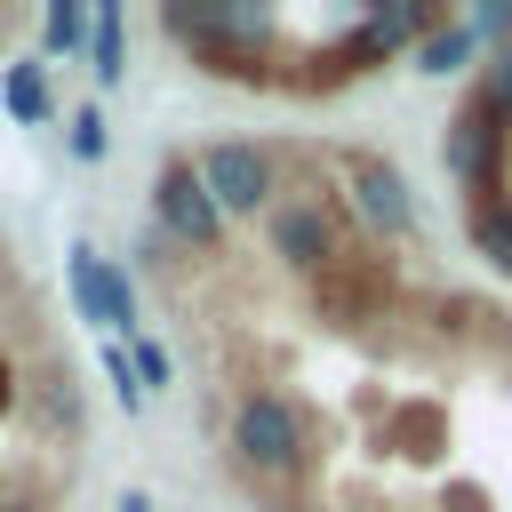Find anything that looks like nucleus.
Masks as SVG:
<instances>
[{"mask_svg": "<svg viewBox=\"0 0 512 512\" xmlns=\"http://www.w3.org/2000/svg\"><path fill=\"white\" fill-rule=\"evenodd\" d=\"M224 448H232V464H240L248 480H296V472H304V416H296L280 392H240Z\"/></svg>", "mask_w": 512, "mask_h": 512, "instance_id": "nucleus-1", "label": "nucleus"}, {"mask_svg": "<svg viewBox=\"0 0 512 512\" xmlns=\"http://www.w3.org/2000/svg\"><path fill=\"white\" fill-rule=\"evenodd\" d=\"M192 160H200V184L216 192L224 216H272V208H280V152H272V144L216 136V144H200Z\"/></svg>", "mask_w": 512, "mask_h": 512, "instance_id": "nucleus-2", "label": "nucleus"}, {"mask_svg": "<svg viewBox=\"0 0 512 512\" xmlns=\"http://www.w3.org/2000/svg\"><path fill=\"white\" fill-rule=\"evenodd\" d=\"M152 224H160L176 248H192V256H208V248L224 240V208H216V192L200 184V160H192V152H176V160L152 168Z\"/></svg>", "mask_w": 512, "mask_h": 512, "instance_id": "nucleus-3", "label": "nucleus"}, {"mask_svg": "<svg viewBox=\"0 0 512 512\" xmlns=\"http://www.w3.org/2000/svg\"><path fill=\"white\" fill-rule=\"evenodd\" d=\"M264 240H272V256H280V264H296L304 280H328V272L344 264L336 208H328V200H312V192H288V200L264 216Z\"/></svg>", "mask_w": 512, "mask_h": 512, "instance_id": "nucleus-4", "label": "nucleus"}, {"mask_svg": "<svg viewBox=\"0 0 512 512\" xmlns=\"http://www.w3.org/2000/svg\"><path fill=\"white\" fill-rule=\"evenodd\" d=\"M64 280H72V304H80L88 320H104L120 344L144 336V320H136V288H128V272H120L112 256H96L88 240H72V248H64Z\"/></svg>", "mask_w": 512, "mask_h": 512, "instance_id": "nucleus-5", "label": "nucleus"}, {"mask_svg": "<svg viewBox=\"0 0 512 512\" xmlns=\"http://www.w3.org/2000/svg\"><path fill=\"white\" fill-rule=\"evenodd\" d=\"M344 184H352V208L368 216V232H384V240H408L416 232V200H408V176L384 160V152H344Z\"/></svg>", "mask_w": 512, "mask_h": 512, "instance_id": "nucleus-6", "label": "nucleus"}, {"mask_svg": "<svg viewBox=\"0 0 512 512\" xmlns=\"http://www.w3.org/2000/svg\"><path fill=\"white\" fill-rule=\"evenodd\" d=\"M24 424L32 432H56V440H72L80 432V384H72V368H40V384L24 392Z\"/></svg>", "mask_w": 512, "mask_h": 512, "instance_id": "nucleus-7", "label": "nucleus"}, {"mask_svg": "<svg viewBox=\"0 0 512 512\" xmlns=\"http://www.w3.org/2000/svg\"><path fill=\"white\" fill-rule=\"evenodd\" d=\"M488 152H496V120L480 112V96L456 112V128H448V176L464 184V200L480 192V168H488Z\"/></svg>", "mask_w": 512, "mask_h": 512, "instance_id": "nucleus-8", "label": "nucleus"}, {"mask_svg": "<svg viewBox=\"0 0 512 512\" xmlns=\"http://www.w3.org/2000/svg\"><path fill=\"white\" fill-rule=\"evenodd\" d=\"M464 232H472V248L496 264V272H512V208H504V192H472L464 200Z\"/></svg>", "mask_w": 512, "mask_h": 512, "instance_id": "nucleus-9", "label": "nucleus"}, {"mask_svg": "<svg viewBox=\"0 0 512 512\" xmlns=\"http://www.w3.org/2000/svg\"><path fill=\"white\" fill-rule=\"evenodd\" d=\"M0 104H8V120H24V128H40V120L56 112L40 56H24V64H8V72H0Z\"/></svg>", "mask_w": 512, "mask_h": 512, "instance_id": "nucleus-10", "label": "nucleus"}, {"mask_svg": "<svg viewBox=\"0 0 512 512\" xmlns=\"http://www.w3.org/2000/svg\"><path fill=\"white\" fill-rule=\"evenodd\" d=\"M88 72H96V88H112L120 72H128V24H120V8L104 0L96 8V24H88Z\"/></svg>", "mask_w": 512, "mask_h": 512, "instance_id": "nucleus-11", "label": "nucleus"}, {"mask_svg": "<svg viewBox=\"0 0 512 512\" xmlns=\"http://www.w3.org/2000/svg\"><path fill=\"white\" fill-rule=\"evenodd\" d=\"M464 56H480V32H472V16H456V24H440L424 48H416V72H456Z\"/></svg>", "mask_w": 512, "mask_h": 512, "instance_id": "nucleus-12", "label": "nucleus"}, {"mask_svg": "<svg viewBox=\"0 0 512 512\" xmlns=\"http://www.w3.org/2000/svg\"><path fill=\"white\" fill-rule=\"evenodd\" d=\"M104 384H112V408H120V416H144V400H152V392L136 384V360H128V344H120V336L104 344Z\"/></svg>", "mask_w": 512, "mask_h": 512, "instance_id": "nucleus-13", "label": "nucleus"}, {"mask_svg": "<svg viewBox=\"0 0 512 512\" xmlns=\"http://www.w3.org/2000/svg\"><path fill=\"white\" fill-rule=\"evenodd\" d=\"M472 96H480V112H488V120H512V40L480 64V88H472Z\"/></svg>", "mask_w": 512, "mask_h": 512, "instance_id": "nucleus-14", "label": "nucleus"}, {"mask_svg": "<svg viewBox=\"0 0 512 512\" xmlns=\"http://www.w3.org/2000/svg\"><path fill=\"white\" fill-rule=\"evenodd\" d=\"M128 360H136V384H144V392H168V384H176V352H168L160 336H128Z\"/></svg>", "mask_w": 512, "mask_h": 512, "instance_id": "nucleus-15", "label": "nucleus"}, {"mask_svg": "<svg viewBox=\"0 0 512 512\" xmlns=\"http://www.w3.org/2000/svg\"><path fill=\"white\" fill-rule=\"evenodd\" d=\"M104 152H112V128H104V112H96V104H80V112H72V160H88V168H96Z\"/></svg>", "mask_w": 512, "mask_h": 512, "instance_id": "nucleus-16", "label": "nucleus"}, {"mask_svg": "<svg viewBox=\"0 0 512 512\" xmlns=\"http://www.w3.org/2000/svg\"><path fill=\"white\" fill-rule=\"evenodd\" d=\"M80 32H88V16H80L72 0H56V8H48V24H40V48H48V56H64V48H80Z\"/></svg>", "mask_w": 512, "mask_h": 512, "instance_id": "nucleus-17", "label": "nucleus"}, {"mask_svg": "<svg viewBox=\"0 0 512 512\" xmlns=\"http://www.w3.org/2000/svg\"><path fill=\"white\" fill-rule=\"evenodd\" d=\"M112 512H152V496H144V488H128V496H120Z\"/></svg>", "mask_w": 512, "mask_h": 512, "instance_id": "nucleus-18", "label": "nucleus"}, {"mask_svg": "<svg viewBox=\"0 0 512 512\" xmlns=\"http://www.w3.org/2000/svg\"><path fill=\"white\" fill-rule=\"evenodd\" d=\"M0 512H40V504H16V496H0Z\"/></svg>", "mask_w": 512, "mask_h": 512, "instance_id": "nucleus-19", "label": "nucleus"}]
</instances>
